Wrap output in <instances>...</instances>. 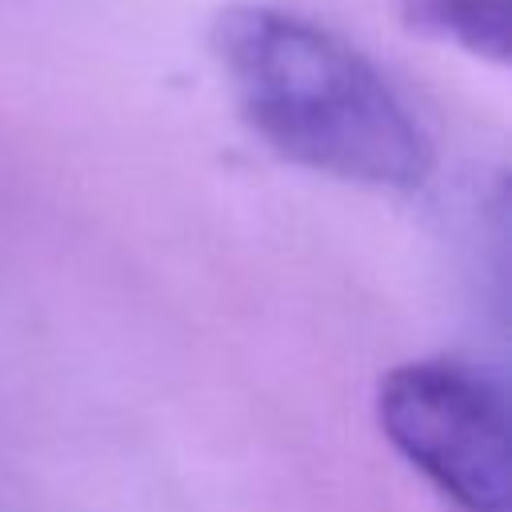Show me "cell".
<instances>
[{
  "instance_id": "3957f363",
  "label": "cell",
  "mask_w": 512,
  "mask_h": 512,
  "mask_svg": "<svg viewBox=\"0 0 512 512\" xmlns=\"http://www.w3.org/2000/svg\"><path fill=\"white\" fill-rule=\"evenodd\" d=\"M408 32L460 48L484 64L512 56V0H400Z\"/></svg>"
},
{
  "instance_id": "7a4b0ae2",
  "label": "cell",
  "mask_w": 512,
  "mask_h": 512,
  "mask_svg": "<svg viewBox=\"0 0 512 512\" xmlns=\"http://www.w3.org/2000/svg\"><path fill=\"white\" fill-rule=\"evenodd\" d=\"M376 424L456 512H512V416L484 368L452 356L396 364L376 388Z\"/></svg>"
},
{
  "instance_id": "6da1fadb",
  "label": "cell",
  "mask_w": 512,
  "mask_h": 512,
  "mask_svg": "<svg viewBox=\"0 0 512 512\" xmlns=\"http://www.w3.org/2000/svg\"><path fill=\"white\" fill-rule=\"evenodd\" d=\"M208 48L240 120L280 160L380 192L428 180V132L340 32L280 4H232L216 12Z\"/></svg>"
}]
</instances>
